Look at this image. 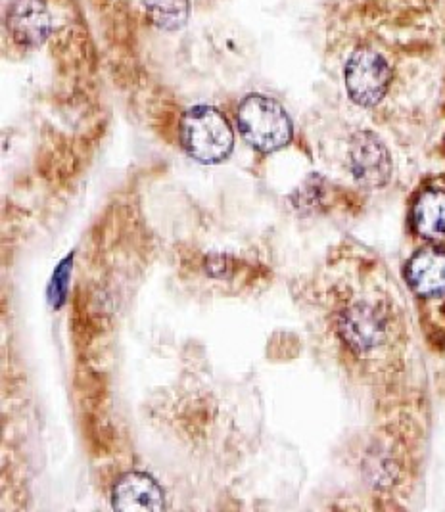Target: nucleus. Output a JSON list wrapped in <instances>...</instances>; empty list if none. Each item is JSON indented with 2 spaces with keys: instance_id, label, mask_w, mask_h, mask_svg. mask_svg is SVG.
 <instances>
[{
  "instance_id": "f257e3e1",
  "label": "nucleus",
  "mask_w": 445,
  "mask_h": 512,
  "mask_svg": "<svg viewBox=\"0 0 445 512\" xmlns=\"http://www.w3.org/2000/svg\"><path fill=\"white\" fill-rule=\"evenodd\" d=\"M181 142L188 156L200 163H221L235 146L233 129L219 110L194 106L181 119Z\"/></svg>"
},
{
  "instance_id": "f03ea898",
  "label": "nucleus",
  "mask_w": 445,
  "mask_h": 512,
  "mask_svg": "<svg viewBox=\"0 0 445 512\" xmlns=\"http://www.w3.org/2000/svg\"><path fill=\"white\" fill-rule=\"evenodd\" d=\"M236 119L242 137L263 154L277 152L292 140V119L281 104L269 96H246L238 106Z\"/></svg>"
},
{
  "instance_id": "7ed1b4c3",
  "label": "nucleus",
  "mask_w": 445,
  "mask_h": 512,
  "mask_svg": "<svg viewBox=\"0 0 445 512\" xmlns=\"http://www.w3.org/2000/svg\"><path fill=\"white\" fill-rule=\"evenodd\" d=\"M344 79L353 102L363 108H373L388 93L392 68L380 52L357 48L346 62Z\"/></svg>"
},
{
  "instance_id": "20e7f679",
  "label": "nucleus",
  "mask_w": 445,
  "mask_h": 512,
  "mask_svg": "<svg viewBox=\"0 0 445 512\" xmlns=\"http://www.w3.org/2000/svg\"><path fill=\"white\" fill-rule=\"evenodd\" d=\"M350 169L361 187H384L392 175L390 152L373 133H355L350 142Z\"/></svg>"
},
{
  "instance_id": "39448f33",
  "label": "nucleus",
  "mask_w": 445,
  "mask_h": 512,
  "mask_svg": "<svg viewBox=\"0 0 445 512\" xmlns=\"http://www.w3.org/2000/svg\"><path fill=\"white\" fill-rule=\"evenodd\" d=\"M6 25L20 47H41L52 33V16L45 0H14Z\"/></svg>"
},
{
  "instance_id": "423d86ee",
  "label": "nucleus",
  "mask_w": 445,
  "mask_h": 512,
  "mask_svg": "<svg viewBox=\"0 0 445 512\" xmlns=\"http://www.w3.org/2000/svg\"><path fill=\"white\" fill-rule=\"evenodd\" d=\"M112 501L116 511L158 512L164 509V491L152 476L129 472L114 486Z\"/></svg>"
},
{
  "instance_id": "0eeeda50",
  "label": "nucleus",
  "mask_w": 445,
  "mask_h": 512,
  "mask_svg": "<svg viewBox=\"0 0 445 512\" xmlns=\"http://www.w3.org/2000/svg\"><path fill=\"white\" fill-rule=\"evenodd\" d=\"M340 334L353 350L369 351L384 340L386 323L378 309L367 303H357L342 315Z\"/></svg>"
},
{
  "instance_id": "6e6552de",
  "label": "nucleus",
  "mask_w": 445,
  "mask_h": 512,
  "mask_svg": "<svg viewBox=\"0 0 445 512\" xmlns=\"http://www.w3.org/2000/svg\"><path fill=\"white\" fill-rule=\"evenodd\" d=\"M407 279L421 296H436L445 292V252L426 248L415 254L407 265Z\"/></svg>"
},
{
  "instance_id": "1a4fd4ad",
  "label": "nucleus",
  "mask_w": 445,
  "mask_h": 512,
  "mask_svg": "<svg viewBox=\"0 0 445 512\" xmlns=\"http://www.w3.org/2000/svg\"><path fill=\"white\" fill-rule=\"evenodd\" d=\"M413 223L417 233L424 238H444L445 236V192L426 190L415 204Z\"/></svg>"
},
{
  "instance_id": "9d476101",
  "label": "nucleus",
  "mask_w": 445,
  "mask_h": 512,
  "mask_svg": "<svg viewBox=\"0 0 445 512\" xmlns=\"http://www.w3.org/2000/svg\"><path fill=\"white\" fill-rule=\"evenodd\" d=\"M146 14L158 29L175 31L187 24L190 2L188 0H144Z\"/></svg>"
},
{
  "instance_id": "9b49d317",
  "label": "nucleus",
  "mask_w": 445,
  "mask_h": 512,
  "mask_svg": "<svg viewBox=\"0 0 445 512\" xmlns=\"http://www.w3.org/2000/svg\"><path fill=\"white\" fill-rule=\"evenodd\" d=\"M71 257L60 263V267L54 273V279L50 284V302L54 307H60L64 298H66V290H68V280H70Z\"/></svg>"
}]
</instances>
